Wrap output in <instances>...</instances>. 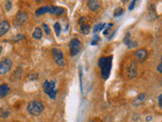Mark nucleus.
Segmentation results:
<instances>
[{"label":"nucleus","instance_id":"f8f14e48","mask_svg":"<svg viewBox=\"0 0 162 122\" xmlns=\"http://www.w3.org/2000/svg\"><path fill=\"white\" fill-rule=\"evenodd\" d=\"M10 88L8 87L7 84H2L0 85V98H4V97H6L8 95V93H9Z\"/></svg>","mask_w":162,"mask_h":122},{"label":"nucleus","instance_id":"b1692460","mask_svg":"<svg viewBox=\"0 0 162 122\" xmlns=\"http://www.w3.org/2000/svg\"><path fill=\"white\" fill-rule=\"evenodd\" d=\"M98 40H99V39H98V36H97V37H96V36H94L93 40L91 41V45H95V44H96L97 42H98Z\"/></svg>","mask_w":162,"mask_h":122},{"label":"nucleus","instance_id":"f03ea898","mask_svg":"<svg viewBox=\"0 0 162 122\" xmlns=\"http://www.w3.org/2000/svg\"><path fill=\"white\" fill-rule=\"evenodd\" d=\"M26 109H27V112H29L30 115L39 116L41 113H43L45 107H44V104L42 103L41 101L33 100V101H30V103L27 104Z\"/></svg>","mask_w":162,"mask_h":122},{"label":"nucleus","instance_id":"9d476101","mask_svg":"<svg viewBox=\"0 0 162 122\" xmlns=\"http://www.w3.org/2000/svg\"><path fill=\"white\" fill-rule=\"evenodd\" d=\"M10 29V24L7 21H2L0 23V37L4 36Z\"/></svg>","mask_w":162,"mask_h":122},{"label":"nucleus","instance_id":"dca6fc26","mask_svg":"<svg viewBox=\"0 0 162 122\" xmlns=\"http://www.w3.org/2000/svg\"><path fill=\"white\" fill-rule=\"evenodd\" d=\"M145 99H146V95H145V94H140V95L136 98V100H134V105L143 103Z\"/></svg>","mask_w":162,"mask_h":122},{"label":"nucleus","instance_id":"4be33fe9","mask_svg":"<svg viewBox=\"0 0 162 122\" xmlns=\"http://www.w3.org/2000/svg\"><path fill=\"white\" fill-rule=\"evenodd\" d=\"M123 13H124V9H123V8H118V9H116V11H114V18H117V16L122 15Z\"/></svg>","mask_w":162,"mask_h":122},{"label":"nucleus","instance_id":"a878e982","mask_svg":"<svg viewBox=\"0 0 162 122\" xmlns=\"http://www.w3.org/2000/svg\"><path fill=\"white\" fill-rule=\"evenodd\" d=\"M135 3H136V1H131V3L129 5V9L130 10H133L134 9V7H135Z\"/></svg>","mask_w":162,"mask_h":122},{"label":"nucleus","instance_id":"4468645a","mask_svg":"<svg viewBox=\"0 0 162 122\" xmlns=\"http://www.w3.org/2000/svg\"><path fill=\"white\" fill-rule=\"evenodd\" d=\"M42 36H43V32H42V29L41 27H36L35 30L33 33V38L35 40H41L42 39Z\"/></svg>","mask_w":162,"mask_h":122},{"label":"nucleus","instance_id":"2eb2a0df","mask_svg":"<svg viewBox=\"0 0 162 122\" xmlns=\"http://www.w3.org/2000/svg\"><path fill=\"white\" fill-rule=\"evenodd\" d=\"M44 13H49V6H47V5L42 6V7L38 8V9L36 10V15H37V16L44 14Z\"/></svg>","mask_w":162,"mask_h":122},{"label":"nucleus","instance_id":"412c9836","mask_svg":"<svg viewBox=\"0 0 162 122\" xmlns=\"http://www.w3.org/2000/svg\"><path fill=\"white\" fill-rule=\"evenodd\" d=\"M105 24H96L95 27H94V29H93V33H96V32H98V30H102L103 27H104Z\"/></svg>","mask_w":162,"mask_h":122},{"label":"nucleus","instance_id":"5701e85b","mask_svg":"<svg viewBox=\"0 0 162 122\" xmlns=\"http://www.w3.org/2000/svg\"><path fill=\"white\" fill-rule=\"evenodd\" d=\"M43 29L45 30V33H46V35H50V29H49V27L47 26L46 24H43Z\"/></svg>","mask_w":162,"mask_h":122},{"label":"nucleus","instance_id":"a211bd4d","mask_svg":"<svg viewBox=\"0 0 162 122\" xmlns=\"http://www.w3.org/2000/svg\"><path fill=\"white\" fill-rule=\"evenodd\" d=\"M125 43H126V45H127L129 48H133V47H136L137 46V43L136 42H133V41H131V39L129 40V38H126L125 39Z\"/></svg>","mask_w":162,"mask_h":122},{"label":"nucleus","instance_id":"0eeeda50","mask_svg":"<svg viewBox=\"0 0 162 122\" xmlns=\"http://www.w3.org/2000/svg\"><path fill=\"white\" fill-rule=\"evenodd\" d=\"M43 88L44 92L47 94L49 97L52 95L54 92H56L55 90V82H51V80H45V82L43 84Z\"/></svg>","mask_w":162,"mask_h":122},{"label":"nucleus","instance_id":"c756f323","mask_svg":"<svg viewBox=\"0 0 162 122\" xmlns=\"http://www.w3.org/2000/svg\"><path fill=\"white\" fill-rule=\"evenodd\" d=\"M91 122H95V121H91Z\"/></svg>","mask_w":162,"mask_h":122},{"label":"nucleus","instance_id":"bb28decb","mask_svg":"<svg viewBox=\"0 0 162 122\" xmlns=\"http://www.w3.org/2000/svg\"><path fill=\"white\" fill-rule=\"evenodd\" d=\"M157 70L158 72H162V57H161V62L159 63V65L157 66Z\"/></svg>","mask_w":162,"mask_h":122},{"label":"nucleus","instance_id":"f257e3e1","mask_svg":"<svg viewBox=\"0 0 162 122\" xmlns=\"http://www.w3.org/2000/svg\"><path fill=\"white\" fill-rule=\"evenodd\" d=\"M111 60L113 57H101L98 61V66L100 67V72L103 79H107L110 76L111 69Z\"/></svg>","mask_w":162,"mask_h":122},{"label":"nucleus","instance_id":"1a4fd4ad","mask_svg":"<svg viewBox=\"0 0 162 122\" xmlns=\"http://www.w3.org/2000/svg\"><path fill=\"white\" fill-rule=\"evenodd\" d=\"M147 54L148 53L145 49H139V50H137V51L134 52V56H135V58L137 60L141 61V62L147 58Z\"/></svg>","mask_w":162,"mask_h":122},{"label":"nucleus","instance_id":"7ed1b4c3","mask_svg":"<svg viewBox=\"0 0 162 122\" xmlns=\"http://www.w3.org/2000/svg\"><path fill=\"white\" fill-rule=\"evenodd\" d=\"M69 49H70V54L71 56H76V55L80 52L81 49V43L78 39H72L69 43Z\"/></svg>","mask_w":162,"mask_h":122},{"label":"nucleus","instance_id":"7c9ffc66","mask_svg":"<svg viewBox=\"0 0 162 122\" xmlns=\"http://www.w3.org/2000/svg\"><path fill=\"white\" fill-rule=\"evenodd\" d=\"M13 122H17V121H13Z\"/></svg>","mask_w":162,"mask_h":122},{"label":"nucleus","instance_id":"9b49d317","mask_svg":"<svg viewBox=\"0 0 162 122\" xmlns=\"http://www.w3.org/2000/svg\"><path fill=\"white\" fill-rule=\"evenodd\" d=\"M64 8L59 7V6H54V5H50L49 6V13H52V14L56 15H61L64 13Z\"/></svg>","mask_w":162,"mask_h":122},{"label":"nucleus","instance_id":"20e7f679","mask_svg":"<svg viewBox=\"0 0 162 122\" xmlns=\"http://www.w3.org/2000/svg\"><path fill=\"white\" fill-rule=\"evenodd\" d=\"M52 55H53V59L56 62V64L59 66L64 65V56H63V52L61 51L60 49L58 48H53L52 49Z\"/></svg>","mask_w":162,"mask_h":122},{"label":"nucleus","instance_id":"f3484780","mask_svg":"<svg viewBox=\"0 0 162 122\" xmlns=\"http://www.w3.org/2000/svg\"><path fill=\"white\" fill-rule=\"evenodd\" d=\"M89 30H90V26L87 24H81L80 26V32L82 33V34H88L89 33Z\"/></svg>","mask_w":162,"mask_h":122},{"label":"nucleus","instance_id":"c85d7f7f","mask_svg":"<svg viewBox=\"0 0 162 122\" xmlns=\"http://www.w3.org/2000/svg\"><path fill=\"white\" fill-rule=\"evenodd\" d=\"M1 51H2V47L0 46V54H1Z\"/></svg>","mask_w":162,"mask_h":122},{"label":"nucleus","instance_id":"6ab92c4d","mask_svg":"<svg viewBox=\"0 0 162 122\" xmlns=\"http://www.w3.org/2000/svg\"><path fill=\"white\" fill-rule=\"evenodd\" d=\"M54 29H55L56 35L59 36L60 33H61V26H60V24H59V23H56V24H54Z\"/></svg>","mask_w":162,"mask_h":122},{"label":"nucleus","instance_id":"aec40b11","mask_svg":"<svg viewBox=\"0 0 162 122\" xmlns=\"http://www.w3.org/2000/svg\"><path fill=\"white\" fill-rule=\"evenodd\" d=\"M104 27H105V30H103V35H104V36H107V35H108V33H110V30H111V27H113V24H107V26H104Z\"/></svg>","mask_w":162,"mask_h":122},{"label":"nucleus","instance_id":"39448f33","mask_svg":"<svg viewBox=\"0 0 162 122\" xmlns=\"http://www.w3.org/2000/svg\"><path fill=\"white\" fill-rule=\"evenodd\" d=\"M12 66V61L9 58H4L3 60L0 61V74H5L11 69Z\"/></svg>","mask_w":162,"mask_h":122},{"label":"nucleus","instance_id":"6e6552de","mask_svg":"<svg viewBox=\"0 0 162 122\" xmlns=\"http://www.w3.org/2000/svg\"><path fill=\"white\" fill-rule=\"evenodd\" d=\"M127 75L129 76V79H134L136 77L137 75V67H136V64L134 62H130L129 64L127 66Z\"/></svg>","mask_w":162,"mask_h":122},{"label":"nucleus","instance_id":"ddd939ff","mask_svg":"<svg viewBox=\"0 0 162 122\" xmlns=\"http://www.w3.org/2000/svg\"><path fill=\"white\" fill-rule=\"evenodd\" d=\"M87 5H88V8L92 11H95L99 8V2L98 1H95V0H90V1L87 2Z\"/></svg>","mask_w":162,"mask_h":122},{"label":"nucleus","instance_id":"393cba45","mask_svg":"<svg viewBox=\"0 0 162 122\" xmlns=\"http://www.w3.org/2000/svg\"><path fill=\"white\" fill-rule=\"evenodd\" d=\"M158 105H159V107L162 108V94L159 95V97H158Z\"/></svg>","mask_w":162,"mask_h":122},{"label":"nucleus","instance_id":"423d86ee","mask_svg":"<svg viewBox=\"0 0 162 122\" xmlns=\"http://www.w3.org/2000/svg\"><path fill=\"white\" fill-rule=\"evenodd\" d=\"M27 18H29V15H27L26 12L18 11L17 13H16V15H15L14 24H15V26H21V24H23L27 21Z\"/></svg>","mask_w":162,"mask_h":122},{"label":"nucleus","instance_id":"cd10ccee","mask_svg":"<svg viewBox=\"0 0 162 122\" xmlns=\"http://www.w3.org/2000/svg\"><path fill=\"white\" fill-rule=\"evenodd\" d=\"M5 4H6V5H5V7H6V10H9L10 8H11V2L10 1H7Z\"/></svg>","mask_w":162,"mask_h":122}]
</instances>
